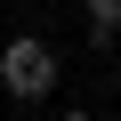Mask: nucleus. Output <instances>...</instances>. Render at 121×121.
Segmentation results:
<instances>
[{"label":"nucleus","instance_id":"nucleus-1","mask_svg":"<svg viewBox=\"0 0 121 121\" xmlns=\"http://www.w3.org/2000/svg\"><path fill=\"white\" fill-rule=\"evenodd\" d=\"M0 89H8V97H48L56 89V48L40 40V32H16L8 48H0Z\"/></svg>","mask_w":121,"mask_h":121},{"label":"nucleus","instance_id":"nucleus-2","mask_svg":"<svg viewBox=\"0 0 121 121\" xmlns=\"http://www.w3.org/2000/svg\"><path fill=\"white\" fill-rule=\"evenodd\" d=\"M113 40H121V24H105V16H89V48H97V56H113Z\"/></svg>","mask_w":121,"mask_h":121},{"label":"nucleus","instance_id":"nucleus-3","mask_svg":"<svg viewBox=\"0 0 121 121\" xmlns=\"http://www.w3.org/2000/svg\"><path fill=\"white\" fill-rule=\"evenodd\" d=\"M89 16H105V24H121V0H89Z\"/></svg>","mask_w":121,"mask_h":121},{"label":"nucleus","instance_id":"nucleus-4","mask_svg":"<svg viewBox=\"0 0 121 121\" xmlns=\"http://www.w3.org/2000/svg\"><path fill=\"white\" fill-rule=\"evenodd\" d=\"M56 121H97V113H56Z\"/></svg>","mask_w":121,"mask_h":121}]
</instances>
